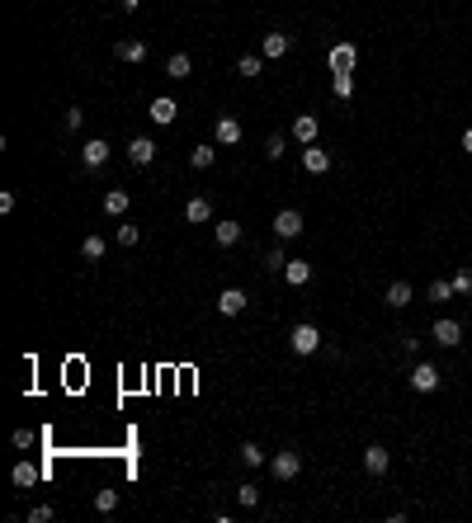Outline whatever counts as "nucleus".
I'll use <instances>...</instances> for the list:
<instances>
[{"label":"nucleus","mask_w":472,"mask_h":523,"mask_svg":"<svg viewBox=\"0 0 472 523\" xmlns=\"http://www.w3.org/2000/svg\"><path fill=\"white\" fill-rule=\"evenodd\" d=\"M289 344H293V354H316V349H321V330H316V325H307V321H302V325H293Z\"/></svg>","instance_id":"obj_1"},{"label":"nucleus","mask_w":472,"mask_h":523,"mask_svg":"<svg viewBox=\"0 0 472 523\" xmlns=\"http://www.w3.org/2000/svg\"><path fill=\"white\" fill-rule=\"evenodd\" d=\"M354 61H359V48H354V43H336V48H331V76H350Z\"/></svg>","instance_id":"obj_2"},{"label":"nucleus","mask_w":472,"mask_h":523,"mask_svg":"<svg viewBox=\"0 0 472 523\" xmlns=\"http://www.w3.org/2000/svg\"><path fill=\"white\" fill-rule=\"evenodd\" d=\"M274 236H279V240H298V236H302V212L284 208L279 217H274Z\"/></svg>","instance_id":"obj_3"},{"label":"nucleus","mask_w":472,"mask_h":523,"mask_svg":"<svg viewBox=\"0 0 472 523\" xmlns=\"http://www.w3.org/2000/svg\"><path fill=\"white\" fill-rule=\"evenodd\" d=\"M269 471H274V476H279V481H293V476H298V471H302V457H298V453H274V457H269Z\"/></svg>","instance_id":"obj_4"},{"label":"nucleus","mask_w":472,"mask_h":523,"mask_svg":"<svg viewBox=\"0 0 472 523\" xmlns=\"http://www.w3.org/2000/svg\"><path fill=\"white\" fill-rule=\"evenodd\" d=\"M411 387H416L420 396H430L435 387H439V368H435V363H416V368H411Z\"/></svg>","instance_id":"obj_5"},{"label":"nucleus","mask_w":472,"mask_h":523,"mask_svg":"<svg viewBox=\"0 0 472 523\" xmlns=\"http://www.w3.org/2000/svg\"><path fill=\"white\" fill-rule=\"evenodd\" d=\"M105 160H109V142H105V137H95V142L80 146V165H85V170H100Z\"/></svg>","instance_id":"obj_6"},{"label":"nucleus","mask_w":472,"mask_h":523,"mask_svg":"<svg viewBox=\"0 0 472 523\" xmlns=\"http://www.w3.org/2000/svg\"><path fill=\"white\" fill-rule=\"evenodd\" d=\"M128 160L137 165V170L152 165V160H156V142H152V137H132V142H128Z\"/></svg>","instance_id":"obj_7"},{"label":"nucleus","mask_w":472,"mask_h":523,"mask_svg":"<svg viewBox=\"0 0 472 523\" xmlns=\"http://www.w3.org/2000/svg\"><path fill=\"white\" fill-rule=\"evenodd\" d=\"M246 302H251V297H246L241 288H222V292H217V312H222V316H241V312H246Z\"/></svg>","instance_id":"obj_8"},{"label":"nucleus","mask_w":472,"mask_h":523,"mask_svg":"<svg viewBox=\"0 0 472 523\" xmlns=\"http://www.w3.org/2000/svg\"><path fill=\"white\" fill-rule=\"evenodd\" d=\"M435 340L444 344V349L463 344V325H458V321H448V316H439V321H435Z\"/></svg>","instance_id":"obj_9"},{"label":"nucleus","mask_w":472,"mask_h":523,"mask_svg":"<svg viewBox=\"0 0 472 523\" xmlns=\"http://www.w3.org/2000/svg\"><path fill=\"white\" fill-rule=\"evenodd\" d=\"M388 462H392V453H388V448L368 444V453H364V471H368V476H383V471H388Z\"/></svg>","instance_id":"obj_10"},{"label":"nucleus","mask_w":472,"mask_h":523,"mask_svg":"<svg viewBox=\"0 0 472 523\" xmlns=\"http://www.w3.org/2000/svg\"><path fill=\"white\" fill-rule=\"evenodd\" d=\"M212 137H217L222 146H236V142H241V123H236V118H227V113H222V118L212 123Z\"/></svg>","instance_id":"obj_11"},{"label":"nucleus","mask_w":472,"mask_h":523,"mask_svg":"<svg viewBox=\"0 0 472 523\" xmlns=\"http://www.w3.org/2000/svg\"><path fill=\"white\" fill-rule=\"evenodd\" d=\"M302 165H307V175H326V170H331V151H321V146H307V151H302Z\"/></svg>","instance_id":"obj_12"},{"label":"nucleus","mask_w":472,"mask_h":523,"mask_svg":"<svg viewBox=\"0 0 472 523\" xmlns=\"http://www.w3.org/2000/svg\"><path fill=\"white\" fill-rule=\"evenodd\" d=\"M316 128H321V123H316L312 113H298V118H293V137H298L302 146H312L316 142Z\"/></svg>","instance_id":"obj_13"},{"label":"nucleus","mask_w":472,"mask_h":523,"mask_svg":"<svg viewBox=\"0 0 472 523\" xmlns=\"http://www.w3.org/2000/svg\"><path fill=\"white\" fill-rule=\"evenodd\" d=\"M284 278H289L293 288H302V283L312 278V264H307V260H289V264H284Z\"/></svg>","instance_id":"obj_14"},{"label":"nucleus","mask_w":472,"mask_h":523,"mask_svg":"<svg viewBox=\"0 0 472 523\" xmlns=\"http://www.w3.org/2000/svg\"><path fill=\"white\" fill-rule=\"evenodd\" d=\"M175 113H180V108H175V99H165V95H161V99H152V123H161V128H165V123H175Z\"/></svg>","instance_id":"obj_15"},{"label":"nucleus","mask_w":472,"mask_h":523,"mask_svg":"<svg viewBox=\"0 0 472 523\" xmlns=\"http://www.w3.org/2000/svg\"><path fill=\"white\" fill-rule=\"evenodd\" d=\"M128 203H132V198L123 193V189H109V193H105V212H109V217H123Z\"/></svg>","instance_id":"obj_16"},{"label":"nucleus","mask_w":472,"mask_h":523,"mask_svg":"<svg viewBox=\"0 0 472 523\" xmlns=\"http://www.w3.org/2000/svg\"><path fill=\"white\" fill-rule=\"evenodd\" d=\"M118 61H147V43H142V38L118 43Z\"/></svg>","instance_id":"obj_17"},{"label":"nucleus","mask_w":472,"mask_h":523,"mask_svg":"<svg viewBox=\"0 0 472 523\" xmlns=\"http://www.w3.org/2000/svg\"><path fill=\"white\" fill-rule=\"evenodd\" d=\"M189 71H194V61H189V53H175L170 61H165V76H170V80H184Z\"/></svg>","instance_id":"obj_18"},{"label":"nucleus","mask_w":472,"mask_h":523,"mask_svg":"<svg viewBox=\"0 0 472 523\" xmlns=\"http://www.w3.org/2000/svg\"><path fill=\"white\" fill-rule=\"evenodd\" d=\"M184 222H212L208 198H189V208H184Z\"/></svg>","instance_id":"obj_19"},{"label":"nucleus","mask_w":472,"mask_h":523,"mask_svg":"<svg viewBox=\"0 0 472 523\" xmlns=\"http://www.w3.org/2000/svg\"><path fill=\"white\" fill-rule=\"evenodd\" d=\"M10 481H15V486H24V491H28V486H38V467H33V462H19V467L10 471Z\"/></svg>","instance_id":"obj_20"},{"label":"nucleus","mask_w":472,"mask_h":523,"mask_svg":"<svg viewBox=\"0 0 472 523\" xmlns=\"http://www.w3.org/2000/svg\"><path fill=\"white\" fill-rule=\"evenodd\" d=\"M241 462H246V467H264V462H269V453H264L260 444H241Z\"/></svg>","instance_id":"obj_21"},{"label":"nucleus","mask_w":472,"mask_h":523,"mask_svg":"<svg viewBox=\"0 0 472 523\" xmlns=\"http://www.w3.org/2000/svg\"><path fill=\"white\" fill-rule=\"evenodd\" d=\"M212 160H217V146H194V151H189V165H194V170H208Z\"/></svg>","instance_id":"obj_22"},{"label":"nucleus","mask_w":472,"mask_h":523,"mask_svg":"<svg viewBox=\"0 0 472 523\" xmlns=\"http://www.w3.org/2000/svg\"><path fill=\"white\" fill-rule=\"evenodd\" d=\"M241 240V222H217V245L227 250V245H236Z\"/></svg>","instance_id":"obj_23"},{"label":"nucleus","mask_w":472,"mask_h":523,"mask_svg":"<svg viewBox=\"0 0 472 523\" xmlns=\"http://www.w3.org/2000/svg\"><path fill=\"white\" fill-rule=\"evenodd\" d=\"M284 151H289L284 132H269V137H264V156H269V160H284Z\"/></svg>","instance_id":"obj_24"},{"label":"nucleus","mask_w":472,"mask_h":523,"mask_svg":"<svg viewBox=\"0 0 472 523\" xmlns=\"http://www.w3.org/2000/svg\"><path fill=\"white\" fill-rule=\"evenodd\" d=\"M260 48H264V57H284L289 53V38H284V33H264Z\"/></svg>","instance_id":"obj_25"},{"label":"nucleus","mask_w":472,"mask_h":523,"mask_svg":"<svg viewBox=\"0 0 472 523\" xmlns=\"http://www.w3.org/2000/svg\"><path fill=\"white\" fill-rule=\"evenodd\" d=\"M411 302V283H388V307H406Z\"/></svg>","instance_id":"obj_26"},{"label":"nucleus","mask_w":472,"mask_h":523,"mask_svg":"<svg viewBox=\"0 0 472 523\" xmlns=\"http://www.w3.org/2000/svg\"><path fill=\"white\" fill-rule=\"evenodd\" d=\"M95 509H100V514H114V509H118V491H95Z\"/></svg>","instance_id":"obj_27"},{"label":"nucleus","mask_w":472,"mask_h":523,"mask_svg":"<svg viewBox=\"0 0 472 523\" xmlns=\"http://www.w3.org/2000/svg\"><path fill=\"white\" fill-rule=\"evenodd\" d=\"M80 255H85V260H100V255H105V236H85V240H80Z\"/></svg>","instance_id":"obj_28"},{"label":"nucleus","mask_w":472,"mask_h":523,"mask_svg":"<svg viewBox=\"0 0 472 523\" xmlns=\"http://www.w3.org/2000/svg\"><path fill=\"white\" fill-rule=\"evenodd\" d=\"M236 504H241V509H255V504H260V491H255V486H236Z\"/></svg>","instance_id":"obj_29"},{"label":"nucleus","mask_w":472,"mask_h":523,"mask_svg":"<svg viewBox=\"0 0 472 523\" xmlns=\"http://www.w3.org/2000/svg\"><path fill=\"white\" fill-rule=\"evenodd\" d=\"M236 71H241V76H251V80H255V76L264 71V61H260V57H241V61H236Z\"/></svg>","instance_id":"obj_30"},{"label":"nucleus","mask_w":472,"mask_h":523,"mask_svg":"<svg viewBox=\"0 0 472 523\" xmlns=\"http://www.w3.org/2000/svg\"><path fill=\"white\" fill-rule=\"evenodd\" d=\"M284 250H279V245H274V250H264V269H269V274H284Z\"/></svg>","instance_id":"obj_31"},{"label":"nucleus","mask_w":472,"mask_h":523,"mask_svg":"<svg viewBox=\"0 0 472 523\" xmlns=\"http://www.w3.org/2000/svg\"><path fill=\"white\" fill-rule=\"evenodd\" d=\"M331 90H336L341 99H350V95H354V76H331Z\"/></svg>","instance_id":"obj_32"},{"label":"nucleus","mask_w":472,"mask_h":523,"mask_svg":"<svg viewBox=\"0 0 472 523\" xmlns=\"http://www.w3.org/2000/svg\"><path fill=\"white\" fill-rule=\"evenodd\" d=\"M453 292L472 297V269H458V274H453Z\"/></svg>","instance_id":"obj_33"},{"label":"nucleus","mask_w":472,"mask_h":523,"mask_svg":"<svg viewBox=\"0 0 472 523\" xmlns=\"http://www.w3.org/2000/svg\"><path fill=\"white\" fill-rule=\"evenodd\" d=\"M430 297H435V302H448V297H453V283L435 278V283H430Z\"/></svg>","instance_id":"obj_34"},{"label":"nucleus","mask_w":472,"mask_h":523,"mask_svg":"<svg viewBox=\"0 0 472 523\" xmlns=\"http://www.w3.org/2000/svg\"><path fill=\"white\" fill-rule=\"evenodd\" d=\"M62 123H66V132H76L80 123H85V113H80V108H66V113H62Z\"/></svg>","instance_id":"obj_35"},{"label":"nucleus","mask_w":472,"mask_h":523,"mask_svg":"<svg viewBox=\"0 0 472 523\" xmlns=\"http://www.w3.org/2000/svg\"><path fill=\"white\" fill-rule=\"evenodd\" d=\"M137 240H142L137 227H118V245H137Z\"/></svg>","instance_id":"obj_36"},{"label":"nucleus","mask_w":472,"mask_h":523,"mask_svg":"<svg viewBox=\"0 0 472 523\" xmlns=\"http://www.w3.org/2000/svg\"><path fill=\"white\" fill-rule=\"evenodd\" d=\"M28 523H53V509H48V504H38V509H28Z\"/></svg>","instance_id":"obj_37"},{"label":"nucleus","mask_w":472,"mask_h":523,"mask_svg":"<svg viewBox=\"0 0 472 523\" xmlns=\"http://www.w3.org/2000/svg\"><path fill=\"white\" fill-rule=\"evenodd\" d=\"M463 151H468V156H472V128L463 132Z\"/></svg>","instance_id":"obj_38"},{"label":"nucleus","mask_w":472,"mask_h":523,"mask_svg":"<svg viewBox=\"0 0 472 523\" xmlns=\"http://www.w3.org/2000/svg\"><path fill=\"white\" fill-rule=\"evenodd\" d=\"M123 10H142V0H123Z\"/></svg>","instance_id":"obj_39"}]
</instances>
